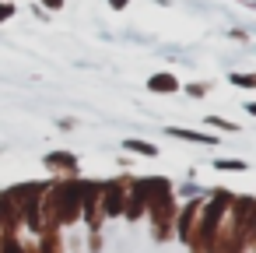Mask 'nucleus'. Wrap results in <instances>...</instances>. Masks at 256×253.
Here are the masks:
<instances>
[{"label": "nucleus", "instance_id": "nucleus-5", "mask_svg": "<svg viewBox=\"0 0 256 253\" xmlns=\"http://www.w3.org/2000/svg\"><path fill=\"white\" fill-rule=\"evenodd\" d=\"M46 165H67V169H74L78 162H74V155H50Z\"/></svg>", "mask_w": 256, "mask_h": 253}, {"label": "nucleus", "instance_id": "nucleus-1", "mask_svg": "<svg viewBox=\"0 0 256 253\" xmlns=\"http://www.w3.org/2000/svg\"><path fill=\"white\" fill-rule=\"evenodd\" d=\"M148 88H151V92H158V95H168V92H179V81H176L172 74H151Z\"/></svg>", "mask_w": 256, "mask_h": 253}, {"label": "nucleus", "instance_id": "nucleus-3", "mask_svg": "<svg viewBox=\"0 0 256 253\" xmlns=\"http://www.w3.org/2000/svg\"><path fill=\"white\" fill-rule=\"evenodd\" d=\"M123 144H126L130 151H140V155H151V158L158 155V148H154V144H144V141H123Z\"/></svg>", "mask_w": 256, "mask_h": 253}, {"label": "nucleus", "instance_id": "nucleus-9", "mask_svg": "<svg viewBox=\"0 0 256 253\" xmlns=\"http://www.w3.org/2000/svg\"><path fill=\"white\" fill-rule=\"evenodd\" d=\"M42 4H46L50 11H60V8H64V0H42Z\"/></svg>", "mask_w": 256, "mask_h": 253}, {"label": "nucleus", "instance_id": "nucleus-2", "mask_svg": "<svg viewBox=\"0 0 256 253\" xmlns=\"http://www.w3.org/2000/svg\"><path fill=\"white\" fill-rule=\"evenodd\" d=\"M168 134H172V137H182V141H193V144H214V141H218V137H210V134L182 130V127H168Z\"/></svg>", "mask_w": 256, "mask_h": 253}, {"label": "nucleus", "instance_id": "nucleus-8", "mask_svg": "<svg viewBox=\"0 0 256 253\" xmlns=\"http://www.w3.org/2000/svg\"><path fill=\"white\" fill-rule=\"evenodd\" d=\"M14 15V4H11V0H4V4H0V22H8Z\"/></svg>", "mask_w": 256, "mask_h": 253}, {"label": "nucleus", "instance_id": "nucleus-7", "mask_svg": "<svg viewBox=\"0 0 256 253\" xmlns=\"http://www.w3.org/2000/svg\"><path fill=\"white\" fill-rule=\"evenodd\" d=\"M207 123H210V127H221V130H238L235 123H228V120H218V116H210Z\"/></svg>", "mask_w": 256, "mask_h": 253}, {"label": "nucleus", "instance_id": "nucleus-6", "mask_svg": "<svg viewBox=\"0 0 256 253\" xmlns=\"http://www.w3.org/2000/svg\"><path fill=\"white\" fill-rule=\"evenodd\" d=\"M232 85H238V88H256V74H232Z\"/></svg>", "mask_w": 256, "mask_h": 253}, {"label": "nucleus", "instance_id": "nucleus-10", "mask_svg": "<svg viewBox=\"0 0 256 253\" xmlns=\"http://www.w3.org/2000/svg\"><path fill=\"white\" fill-rule=\"evenodd\" d=\"M126 4H130V0H109V8H116V11H123Z\"/></svg>", "mask_w": 256, "mask_h": 253}, {"label": "nucleus", "instance_id": "nucleus-11", "mask_svg": "<svg viewBox=\"0 0 256 253\" xmlns=\"http://www.w3.org/2000/svg\"><path fill=\"white\" fill-rule=\"evenodd\" d=\"M249 113H252V116H256V102H249Z\"/></svg>", "mask_w": 256, "mask_h": 253}, {"label": "nucleus", "instance_id": "nucleus-4", "mask_svg": "<svg viewBox=\"0 0 256 253\" xmlns=\"http://www.w3.org/2000/svg\"><path fill=\"white\" fill-rule=\"evenodd\" d=\"M214 169H224V172H242V169H246V162H238V158H235V162H232V158H221V162H214Z\"/></svg>", "mask_w": 256, "mask_h": 253}]
</instances>
